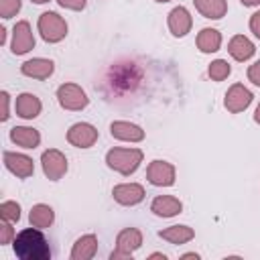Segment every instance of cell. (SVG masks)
<instances>
[{
	"mask_svg": "<svg viewBox=\"0 0 260 260\" xmlns=\"http://www.w3.org/2000/svg\"><path fill=\"white\" fill-rule=\"evenodd\" d=\"M146 177L154 187H171L175 183V167L167 160H152L146 169Z\"/></svg>",
	"mask_w": 260,
	"mask_h": 260,
	"instance_id": "obj_8",
	"label": "cell"
},
{
	"mask_svg": "<svg viewBox=\"0 0 260 260\" xmlns=\"http://www.w3.org/2000/svg\"><path fill=\"white\" fill-rule=\"evenodd\" d=\"M193 26V18L185 6H177L169 12V28L175 37H185Z\"/></svg>",
	"mask_w": 260,
	"mask_h": 260,
	"instance_id": "obj_15",
	"label": "cell"
},
{
	"mask_svg": "<svg viewBox=\"0 0 260 260\" xmlns=\"http://www.w3.org/2000/svg\"><path fill=\"white\" fill-rule=\"evenodd\" d=\"M39 32L47 43H59L67 35V22L57 12H43L39 16Z\"/></svg>",
	"mask_w": 260,
	"mask_h": 260,
	"instance_id": "obj_3",
	"label": "cell"
},
{
	"mask_svg": "<svg viewBox=\"0 0 260 260\" xmlns=\"http://www.w3.org/2000/svg\"><path fill=\"white\" fill-rule=\"evenodd\" d=\"M228 51H230V55H232L236 61H248V59L256 53V47H254V43H252L248 37L236 35V37H232V41H230V45H228Z\"/></svg>",
	"mask_w": 260,
	"mask_h": 260,
	"instance_id": "obj_20",
	"label": "cell"
},
{
	"mask_svg": "<svg viewBox=\"0 0 260 260\" xmlns=\"http://www.w3.org/2000/svg\"><path fill=\"white\" fill-rule=\"evenodd\" d=\"M158 236L162 240H167L169 244H187L189 240L195 238V232L189 225H171V228L160 230Z\"/></svg>",
	"mask_w": 260,
	"mask_h": 260,
	"instance_id": "obj_23",
	"label": "cell"
},
{
	"mask_svg": "<svg viewBox=\"0 0 260 260\" xmlns=\"http://www.w3.org/2000/svg\"><path fill=\"white\" fill-rule=\"evenodd\" d=\"M248 79H250L254 85L260 87V61H256L254 65L248 67Z\"/></svg>",
	"mask_w": 260,
	"mask_h": 260,
	"instance_id": "obj_30",
	"label": "cell"
},
{
	"mask_svg": "<svg viewBox=\"0 0 260 260\" xmlns=\"http://www.w3.org/2000/svg\"><path fill=\"white\" fill-rule=\"evenodd\" d=\"M150 258H162V260H165L167 256H165V254H160V252H154V254H150Z\"/></svg>",
	"mask_w": 260,
	"mask_h": 260,
	"instance_id": "obj_35",
	"label": "cell"
},
{
	"mask_svg": "<svg viewBox=\"0 0 260 260\" xmlns=\"http://www.w3.org/2000/svg\"><path fill=\"white\" fill-rule=\"evenodd\" d=\"M4 165H6V169L12 173V175H16V177H20V179H28L32 173H35V162H32V158L30 156H26V154H22V152H4Z\"/></svg>",
	"mask_w": 260,
	"mask_h": 260,
	"instance_id": "obj_11",
	"label": "cell"
},
{
	"mask_svg": "<svg viewBox=\"0 0 260 260\" xmlns=\"http://www.w3.org/2000/svg\"><path fill=\"white\" fill-rule=\"evenodd\" d=\"M250 30L260 39V10L250 16Z\"/></svg>",
	"mask_w": 260,
	"mask_h": 260,
	"instance_id": "obj_31",
	"label": "cell"
},
{
	"mask_svg": "<svg viewBox=\"0 0 260 260\" xmlns=\"http://www.w3.org/2000/svg\"><path fill=\"white\" fill-rule=\"evenodd\" d=\"M142 156L144 154H142L140 148H112L106 154V162H108V167L112 171L128 177L140 167Z\"/></svg>",
	"mask_w": 260,
	"mask_h": 260,
	"instance_id": "obj_2",
	"label": "cell"
},
{
	"mask_svg": "<svg viewBox=\"0 0 260 260\" xmlns=\"http://www.w3.org/2000/svg\"><path fill=\"white\" fill-rule=\"evenodd\" d=\"M156 2H171V0H156Z\"/></svg>",
	"mask_w": 260,
	"mask_h": 260,
	"instance_id": "obj_38",
	"label": "cell"
},
{
	"mask_svg": "<svg viewBox=\"0 0 260 260\" xmlns=\"http://www.w3.org/2000/svg\"><path fill=\"white\" fill-rule=\"evenodd\" d=\"M53 219H55V211H53L51 205H45V203L32 205V209H30V213H28L30 225H35V228H39V230L49 228V225L53 223Z\"/></svg>",
	"mask_w": 260,
	"mask_h": 260,
	"instance_id": "obj_22",
	"label": "cell"
},
{
	"mask_svg": "<svg viewBox=\"0 0 260 260\" xmlns=\"http://www.w3.org/2000/svg\"><path fill=\"white\" fill-rule=\"evenodd\" d=\"M41 100L35 93H20L16 98V116L24 120H32L41 114Z\"/></svg>",
	"mask_w": 260,
	"mask_h": 260,
	"instance_id": "obj_19",
	"label": "cell"
},
{
	"mask_svg": "<svg viewBox=\"0 0 260 260\" xmlns=\"http://www.w3.org/2000/svg\"><path fill=\"white\" fill-rule=\"evenodd\" d=\"M244 6H260V0H240Z\"/></svg>",
	"mask_w": 260,
	"mask_h": 260,
	"instance_id": "obj_33",
	"label": "cell"
},
{
	"mask_svg": "<svg viewBox=\"0 0 260 260\" xmlns=\"http://www.w3.org/2000/svg\"><path fill=\"white\" fill-rule=\"evenodd\" d=\"M0 215H2V219H8L14 223L20 219V205L16 201H4L0 205Z\"/></svg>",
	"mask_w": 260,
	"mask_h": 260,
	"instance_id": "obj_26",
	"label": "cell"
},
{
	"mask_svg": "<svg viewBox=\"0 0 260 260\" xmlns=\"http://www.w3.org/2000/svg\"><path fill=\"white\" fill-rule=\"evenodd\" d=\"M20 10V0H0V16L12 18Z\"/></svg>",
	"mask_w": 260,
	"mask_h": 260,
	"instance_id": "obj_27",
	"label": "cell"
},
{
	"mask_svg": "<svg viewBox=\"0 0 260 260\" xmlns=\"http://www.w3.org/2000/svg\"><path fill=\"white\" fill-rule=\"evenodd\" d=\"M10 116V95L8 91H2V120H8Z\"/></svg>",
	"mask_w": 260,
	"mask_h": 260,
	"instance_id": "obj_32",
	"label": "cell"
},
{
	"mask_svg": "<svg viewBox=\"0 0 260 260\" xmlns=\"http://www.w3.org/2000/svg\"><path fill=\"white\" fill-rule=\"evenodd\" d=\"M193 4H195V8L199 10L201 16L211 18V20H219L228 12V2L225 0H193Z\"/></svg>",
	"mask_w": 260,
	"mask_h": 260,
	"instance_id": "obj_21",
	"label": "cell"
},
{
	"mask_svg": "<svg viewBox=\"0 0 260 260\" xmlns=\"http://www.w3.org/2000/svg\"><path fill=\"white\" fill-rule=\"evenodd\" d=\"M110 134L116 140H124V142H140L144 140V130L132 122H124V120H116L110 124Z\"/></svg>",
	"mask_w": 260,
	"mask_h": 260,
	"instance_id": "obj_14",
	"label": "cell"
},
{
	"mask_svg": "<svg viewBox=\"0 0 260 260\" xmlns=\"http://www.w3.org/2000/svg\"><path fill=\"white\" fill-rule=\"evenodd\" d=\"M14 254L20 260H49L51 258V248L47 238L39 228H26L20 234L14 236L12 240Z\"/></svg>",
	"mask_w": 260,
	"mask_h": 260,
	"instance_id": "obj_1",
	"label": "cell"
},
{
	"mask_svg": "<svg viewBox=\"0 0 260 260\" xmlns=\"http://www.w3.org/2000/svg\"><path fill=\"white\" fill-rule=\"evenodd\" d=\"M67 140L77 148H89L98 140V130L87 122H77L67 130Z\"/></svg>",
	"mask_w": 260,
	"mask_h": 260,
	"instance_id": "obj_7",
	"label": "cell"
},
{
	"mask_svg": "<svg viewBox=\"0 0 260 260\" xmlns=\"http://www.w3.org/2000/svg\"><path fill=\"white\" fill-rule=\"evenodd\" d=\"M142 246V232L136 228H126L116 238V250L110 254L112 260L116 258H130Z\"/></svg>",
	"mask_w": 260,
	"mask_h": 260,
	"instance_id": "obj_4",
	"label": "cell"
},
{
	"mask_svg": "<svg viewBox=\"0 0 260 260\" xmlns=\"http://www.w3.org/2000/svg\"><path fill=\"white\" fill-rule=\"evenodd\" d=\"M30 2H35V4H45V2H49V0H30Z\"/></svg>",
	"mask_w": 260,
	"mask_h": 260,
	"instance_id": "obj_37",
	"label": "cell"
},
{
	"mask_svg": "<svg viewBox=\"0 0 260 260\" xmlns=\"http://www.w3.org/2000/svg\"><path fill=\"white\" fill-rule=\"evenodd\" d=\"M41 165H43V173L51 181H59L67 173V156L57 148L45 150L41 156Z\"/></svg>",
	"mask_w": 260,
	"mask_h": 260,
	"instance_id": "obj_6",
	"label": "cell"
},
{
	"mask_svg": "<svg viewBox=\"0 0 260 260\" xmlns=\"http://www.w3.org/2000/svg\"><path fill=\"white\" fill-rule=\"evenodd\" d=\"M20 71L22 75L26 77H32V79H49L55 71V63L51 59H43V57H35V59H28L20 65Z\"/></svg>",
	"mask_w": 260,
	"mask_h": 260,
	"instance_id": "obj_13",
	"label": "cell"
},
{
	"mask_svg": "<svg viewBox=\"0 0 260 260\" xmlns=\"http://www.w3.org/2000/svg\"><path fill=\"white\" fill-rule=\"evenodd\" d=\"M183 258H195V260H197V258H199V254H195V252H189V254H185Z\"/></svg>",
	"mask_w": 260,
	"mask_h": 260,
	"instance_id": "obj_36",
	"label": "cell"
},
{
	"mask_svg": "<svg viewBox=\"0 0 260 260\" xmlns=\"http://www.w3.org/2000/svg\"><path fill=\"white\" fill-rule=\"evenodd\" d=\"M10 140L22 148H37L41 142V134L30 126H14L10 130Z\"/></svg>",
	"mask_w": 260,
	"mask_h": 260,
	"instance_id": "obj_17",
	"label": "cell"
},
{
	"mask_svg": "<svg viewBox=\"0 0 260 260\" xmlns=\"http://www.w3.org/2000/svg\"><path fill=\"white\" fill-rule=\"evenodd\" d=\"M254 122L260 124V104H258V108H256V112H254Z\"/></svg>",
	"mask_w": 260,
	"mask_h": 260,
	"instance_id": "obj_34",
	"label": "cell"
},
{
	"mask_svg": "<svg viewBox=\"0 0 260 260\" xmlns=\"http://www.w3.org/2000/svg\"><path fill=\"white\" fill-rule=\"evenodd\" d=\"M57 100L61 104V108L65 110H71V112H77V110H83L87 106V93L77 85V83H63L59 85L57 89Z\"/></svg>",
	"mask_w": 260,
	"mask_h": 260,
	"instance_id": "obj_5",
	"label": "cell"
},
{
	"mask_svg": "<svg viewBox=\"0 0 260 260\" xmlns=\"http://www.w3.org/2000/svg\"><path fill=\"white\" fill-rule=\"evenodd\" d=\"M95 252H98V238L93 234H85L75 240V244L71 248V258L73 260H89L95 256Z\"/></svg>",
	"mask_w": 260,
	"mask_h": 260,
	"instance_id": "obj_18",
	"label": "cell"
},
{
	"mask_svg": "<svg viewBox=\"0 0 260 260\" xmlns=\"http://www.w3.org/2000/svg\"><path fill=\"white\" fill-rule=\"evenodd\" d=\"M112 195L120 205H136L144 199V187L138 183H120L112 189Z\"/></svg>",
	"mask_w": 260,
	"mask_h": 260,
	"instance_id": "obj_12",
	"label": "cell"
},
{
	"mask_svg": "<svg viewBox=\"0 0 260 260\" xmlns=\"http://www.w3.org/2000/svg\"><path fill=\"white\" fill-rule=\"evenodd\" d=\"M12 221H8V219H2V225H0V244H10L12 240H14V232H12V225H10Z\"/></svg>",
	"mask_w": 260,
	"mask_h": 260,
	"instance_id": "obj_28",
	"label": "cell"
},
{
	"mask_svg": "<svg viewBox=\"0 0 260 260\" xmlns=\"http://www.w3.org/2000/svg\"><path fill=\"white\" fill-rule=\"evenodd\" d=\"M181 209H183V203L173 195H158L150 203V211L158 217H173L181 213Z\"/></svg>",
	"mask_w": 260,
	"mask_h": 260,
	"instance_id": "obj_16",
	"label": "cell"
},
{
	"mask_svg": "<svg viewBox=\"0 0 260 260\" xmlns=\"http://www.w3.org/2000/svg\"><path fill=\"white\" fill-rule=\"evenodd\" d=\"M252 91L248 89V87H244L242 83H234L230 89H228V93H225V108H228V112H232V114H240V112H244L250 104H252Z\"/></svg>",
	"mask_w": 260,
	"mask_h": 260,
	"instance_id": "obj_9",
	"label": "cell"
},
{
	"mask_svg": "<svg viewBox=\"0 0 260 260\" xmlns=\"http://www.w3.org/2000/svg\"><path fill=\"white\" fill-rule=\"evenodd\" d=\"M12 53L14 55H24L35 47V37L30 30V24L26 20H20L12 28Z\"/></svg>",
	"mask_w": 260,
	"mask_h": 260,
	"instance_id": "obj_10",
	"label": "cell"
},
{
	"mask_svg": "<svg viewBox=\"0 0 260 260\" xmlns=\"http://www.w3.org/2000/svg\"><path fill=\"white\" fill-rule=\"evenodd\" d=\"M221 47V35L215 28H203L197 35V49L201 53H215Z\"/></svg>",
	"mask_w": 260,
	"mask_h": 260,
	"instance_id": "obj_24",
	"label": "cell"
},
{
	"mask_svg": "<svg viewBox=\"0 0 260 260\" xmlns=\"http://www.w3.org/2000/svg\"><path fill=\"white\" fill-rule=\"evenodd\" d=\"M230 71H232L230 63L223 61V59H215V61L209 65V77H211L213 81H223V79L230 75Z\"/></svg>",
	"mask_w": 260,
	"mask_h": 260,
	"instance_id": "obj_25",
	"label": "cell"
},
{
	"mask_svg": "<svg viewBox=\"0 0 260 260\" xmlns=\"http://www.w3.org/2000/svg\"><path fill=\"white\" fill-rule=\"evenodd\" d=\"M63 8H69V10H83L87 0H57Z\"/></svg>",
	"mask_w": 260,
	"mask_h": 260,
	"instance_id": "obj_29",
	"label": "cell"
}]
</instances>
